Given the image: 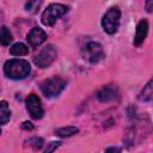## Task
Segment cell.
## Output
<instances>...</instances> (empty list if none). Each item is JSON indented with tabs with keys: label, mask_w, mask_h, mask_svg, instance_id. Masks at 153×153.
I'll list each match as a JSON object with an SVG mask.
<instances>
[{
	"label": "cell",
	"mask_w": 153,
	"mask_h": 153,
	"mask_svg": "<svg viewBox=\"0 0 153 153\" xmlns=\"http://www.w3.org/2000/svg\"><path fill=\"white\" fill-rule=\"evenodd\" d=\"M31 72V66L26 60L22 59H12L5 62L4 65V73L7 78L13 80L25 79L29 76Z\"/></svg>",
	"instance_id": "obj_1"
},
{
	"label": "cell",
	"mask_w": 153,
	"mask_h": 153,
	"mask_svg": "<svg viewBox=\"0 0 153 153\" xmlns=\"http://www.w3.org/2000/svg\"><path fill=\"white\" fill-rule=\"evenodd\" d=\"M120 19H121V10L117 6L110 7L102 18L103 30L109 35L116 33L120 27Z\"/></svg>",
	"instance_id": "obj_2"
},
{
	"label": "cell",
	"mask_w": 153,
	"mask_h": 153,
	"mask_svg": "<svg viewBox=\"0 0 153 153\" xmlns=\"http://www.w3.org/2000/svg\"><path fill=\"white\" fill-rule=\"evenodd\" d=\"M66 84L67 82H66V80L63 78L55 75V76H51V78L45 79L41 84V91H42V93L45 97L53 98V97L59 96L63 91Z\"/></svg>",
	"instance_id": "obj_3"
},
{
	"label": "cell",
	"mask_w": 153,
	"mask_h": 153,
	"mask_svg": "<svg viewBox=\"0 0 153 153\" xmlns=\"http://www.w3.org/2000/svg\"><path fill=\"white\" fill-rule=\"evenodd\" d=\"M68 12V6L62 4H50L42 13L41 20L45 26H53L55 22Z\"/></svg>",
	"instance_id": "obj_4"
},
{
	"label": "cell",
	"mask_w": 153,
	"mask_h": 153,
	"mask_svg": "<svg viewBox=\"0 0 153 153\" xmlns=\"http://www.w3.org/2000/svg\"><path fill=\"white\" fill-rule=\"evenodd\" d=\"M56 56H57L56 48L53 44H48L33 57V63L38 68H47L55 61Z\"/></svg>",
	"instance_id": "obj_5"
},
{
	"label": "cell",
	"mask_w": 153,
	"mask_h": 153,
	"mask_svg": "<svg viewBox=\"0 0 153 153\" xmlns=\"http://www.w3.org/2000/svg\"><path fill=\"white\" fill-rule=\"evenodd\" d=\"M81 54L85 60H87L91 63H96L103 57L104 51H103V47L100 43L91 41L84 45V48L81 49Z\"/></svg>",
	"instance_id": "obj_6"
},
{
	"label": "cell",
	"mask_w": 153,
	"mask_h": 153,
	"mask_svg": "<svg viewBox=\"0 0 153 153\" xmlns=\"http://www.w3.org/2000/svg\"><path fill=\"white\" fill-rule=\"evenodd\" d=\"M25 104H26V110L29 111L30 116L35 120H39L43 117L44 115V110H43V106H42V103H41V99L31 93L27 96L26 100H25Z\"/></svg>",
	"instance_id": "obj_7"
},
{
	"label": "cell",
	"mask_w": 153,
	"mask_h": 153,
	"mask_svg": "<svg viewBox=\"0 0 153 153\" xmlns=\"http://www.w3.org/2000/svg\"><path fill=\"white\" fill-rule=\"evenodd\" d=\"M26 39L29 42V44L32 47V48H36L38 45H41L45 39H47V33L41 27H33L29 31L27 36H26Z\"/></svg>",
	"instance_id": "obj_8"
},
{
	"label": "cell",
	"mask_w": 153,
	"mask_h": 153,
	"mask_svg": "<svg viewBox=\"0 0 153 153\" xmlns=\"http://www.w3.org/2000/svg\"><path fill=\"white\" fill-rule=\"evenodd\" d=\"M147 33H148V22L146 19H141L136 25V31L134 36V45L140 47L143 43Z\"/></svg>",
	"instance_id": "obj_9"
},
{
	"label": "cell",
	"mask_w": 153,
	"mask_h": 153,
	"mask_svg": "<svg viewBox=\"0 0 153 153\" xmlns=\"http://www.w3.org/2000/svg\"><path fill=\"white\" fill-rule=\"evenodd\" d=\"M117 97V90L116 87L111 86V85H106V86H103L98 93H97V98L103 102V103H106V102H111L114 100L115 98Z\"/></svg>",
	"instance_id": "obj_10"
},
{
	"label": "cell",
	"mask_w": 153,
	"mask_h": 153,
	"mask_svg": "<svg viewBox=\"0 0 153 153\" xmlns=\"http://www.w3.org/2000/svg\"><path fill=\"white\" fill-rule=\"evenodd\" d=\"M11 111L8 108V103L6 100H0V124H6L10 122Z\"/></svg>",
	"instance_id": "obj_11"
},
{
	"label": "cell",
	"mask_w": 153,
	"mask_h": 153,
	"mask_svg": "<svg viewBox=\"0 0 153 153\" xmlns=\"http://www.w3.org/2000/svg\"><path fill=\"white\" fill-rule=\"evenodd\" d=\"M10 54L13 56H24V55L29 54V48L24 43L18 42V43H14L10 48Z\"/></svg>",
	"instance_id": "obj_12"
},
{
	"label": "cell",
	"mask_w": 153,
	"mask_h": 153,
	"mask_svg": "<svg viewBox=\"0 0 153 153\" xmlns=\"http://www.w3.org/2000/svg\"><path fill=\"white\" fill-rule=\"evenodd\" d=\"M13 37H12V33L10 31V29L7 26H1L0 27V44L1 45H10V43L12 42Z\"/></svg>",
	"instance_id": "obj_13"
},
{
	"label": "cell",
	"mask_w": 153,
	"mask_h": 153,
	"mask_svg": "<svg viewBox=\"0 0 153 153\" xmlns=\"http://www.w3.org/2000/svg\"><path fill=\"white\" fill-rule=\"evenodd\" d=\"M78 133H79V129H78L76 127H72V126H69V127H63V128H59V129L55 130V134L59 135V136H61V137L73 136V135L78 134Z\"/></svg>",
	"instance_id": "obj_14"
},
{
	"label": "cell",
	"mask_w": 153,
	"mask_h": 153,
	"mask_svg": "<svg viewBox=\"0 0 153 153\" xmlns=\"http://www.w3.org/2000/svg\"><path fill=\"white\" fill-rule=\"evenodd\" d=\"M152 96H153V91H152V80H149L147 82V85L143 87V90L141 91L140 96H139V99L142 100V102H149L152 99Z\"/></svg>",
	"instance_id": "obj_15"
},
{
	"label": "cell",
	"mask_w": 153,
	"mask_h": 153,
	"mask_svg": "<svg viewBox=\"0 0 153 153\" xmlns=\"http://www.w3.org/2000/svg\"><path fill=\"white\" fill-rule=\"evenodd\" d=\"M41 2H42V0H27V2L25 4V10H26L27 12L35 13V12H37V10L39 8Z\"/></svg>",
	"instance_id": "obj_16"
},
{
	"label": "cell",
	"mask_w": 153,
	"mask_h": 153,
	"mask_svg": "<svg viewBox=\"0 0 153 153\" xmlns=\"http://www.w3.org/2000/svg\"><path fill=\"white\" fill-rule=\"evenodd\" d=\"M25 143H29V145L33 146V148H36V149H41V148H42V146H43V140H42L41 137L35 136V137H31V139L26 140V141H25Z\"/></svg>",
	"instance_id": "obj_17"
},
{
	"label": "cell",
	"mask_w": 153,
	"mask_h": 153,
	"mask_svg": "<svg viewBox=\"0 0 153 153\" xmlns=\"http://www.w3.org/2000/svg\"><path fill=\"white\" fill-rule=\"evenodd\" d=\"M60 145H61V142H60V141H53V142H50V143H49V146L45 148V152H47V153L53 152V151H54L56 147H59Z\"/></svg>",
	"instance_id": "obj_18"
},
{
	"label": "cell",
	"mask_w": 153,
	"mask_h": 153,
	"mask_svg": "<svg viewBox=\"0 0 153 153\" xmlns=\"http://www.w3.org/2000/svg\"><path fill=\"white\" fill-rule=\"evenodd\" d=\"M22 128L24 130H26V131H31V130H33V124L31 122H29V121H25V122H23Z\"/></svg>",
	"instance_id": "obj_19"
},
{
	"label": "cell",
	"mask_w": 153,
	"mask_h": 153,
	"mask_svg": "<svg viewBox=\"0 0 153 153\" xmlns=\"http://www.w3.org/2000/svg\"><path fill=\"white\" fill-rule=\"evenodd\" d=\"M145 7H146V11H147L148 13H151L152 10H153V0H146Z\"/></svg>",
	"instance_id": "obj_20"
},
{
	"label": "cell",
	"mask_w": 153,
	"mask_h": 153,
	"mask_svg": "<svg viewBox=\"0 0 153 153\" xmlns=\"http://www.w3.org/2000/svg\"><path fill=\"white\" fill-rule=\"evenodd\" d=\"M106 151L109 152V151H121V149H120V148H115V147H112V148H108Z\"/></svg>",
	"instance_id": "obj_21"
},
{
	"label": "cell",
	"mask_w": 153,
	"mask_h": 153,
	"mask_svg": "<svg viewBox=\"0 0 153 153\" xmlns=\"http://www.w3.org/2000/svg\"><path fill=\"white\" fill-rule=\"evenodd\" d=\"M0 126H1V124H0ZM0 134H1V127H0Z\"/></svg>",
	"instance_id": "obj_22"
}]
</instances>
